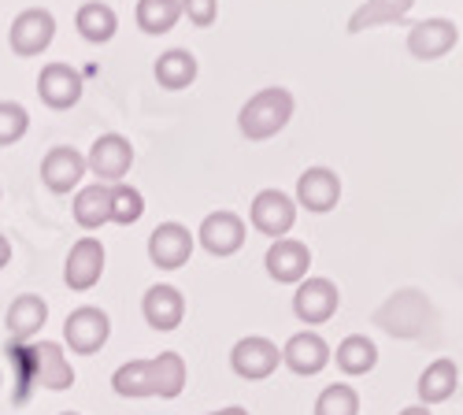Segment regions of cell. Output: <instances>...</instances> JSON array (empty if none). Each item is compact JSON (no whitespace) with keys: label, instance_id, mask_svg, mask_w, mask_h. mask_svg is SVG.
I'll return each mask as SVG.
<instances>
[{"label":"cell","instance_id":"6da1fadb","mask_svg":"<svg viewBox=\"0 0 463 415\" xmlns=\"http://www.w3.org/2000/svg\"><path fill=\"white\" fill-rule=\"evenodd\" d=\"M293 108H297V100H293L289 90L267 86V90H260L256 97H249V100L241 104V111H238V130H241V137H249V141H267V137H275L279 130L289 127Z\"/></svg>","mask_w":463,"mask_h":415},{"label":"cell","instance_id":"7a4b0ae2","mask_svg":"<svg viewBox=\"0 0 463 415\" xmlns=\"http://www.w3.org/2000/svg\"><path fill=\"white\" fill-rule=\"evenodd\" d=\"M108 337H111V319H108L104 308L82 305L63 319V342H67L71 353H79V356L100 353L108 345Z\"/></svg>","mask_w":463,"mask_h":415},{"label":"cell","instance_id":"3957f363","mask_svg":"<svg viewBox=\"0 0 463 415\" xmlns=\"http://www.w3.org/2000/svg\"><path fill=\"white\" fill-rule=\"evenodd\" d=\"M279 363H282L279 345L271 342V337H260V334L241 337V342L230 349V367H234V374H238V379H245V382L271 379V374L279 371Z\"/></svg>","mask_w":463,"mask_h":415},{"label":"cell","instance_id":"277c9868","mask_svg":"<svg viewBox=\"0 0 463 415\" xmlns=\"http://www.w3.org/2000/svg\"><path fill=\"white\" fill-rule=\"evenodd\" d=\"M56 37V19L52 12L45 8H26L12 19V30H8V45L15 56L30 60V56H42Z\"/></svg>","mask_w":463,"mask_h":415},{"label":"cell","instance_id":"5b68a950","mask_svg":"<svg viewBox=\"0 0 463 415\" xmlns=\"http://www.w3.org/2000/svg\"><path fill=\"white\" fill-rule=\"evenodd\" d=\"M86 167L97 174V182H108V185L123 182L134 167V145L123 134H100L86 156Z\"/></svg>","mask_w":463,"mask_h":415},{"label":"cell","instance_id":"8992f818","mask_svg":"<svg viewBox=\"0 0 463 415\" xmlns=\"http://www.w3.org/2000/svg\"><path fill=\"white\" fill-rule=\"evenodd\" d=\"M249 219L252 226L263 234V238H286L297 222V201L286 197L282 190H260L252 197V208H249Z\"/></svg>","mask_w":463,"mask_h":415},{"label":"cell","instance_id":"52a82bcc","mask_svg":"<svg viewBox=\"0 0 463 415\" xmlns=\"http://www.w3.org/2000/svg\"><path fill=\"white\" fill-rule=\"evenodd\" d=\"M337 305H341V293H337V286H334L330 278H304V282H297L293 312H297L300 323L323 326V323L334 319Z\"/></svg>","mask_w":463,"mask_h":415},{"label":"cell","instance_id":"ba28073f","mask_svg":"<svg viewBox=\"0 0 463 415\" xmlns=\"http://www.w3.org/2000/svg\"><path fill=\"white\" fill-rule=\"evenodd\" d=\"M26 360H30V379L42 390L63 393V390L74 386V367L67 363L63 345H56V342H33Z\"/></svg>","mask_w":463,"mask_h":415},{"label":"cell","instance_id":"9c48e42d","mask_svg":"<svg viewBox=\"0 0 463 415\" xmlns=\"http://www.w3.org/2000/svg\"><path fill=\"white\" fill-rule=\"evenodd\" d=\"M193 249H197V238H193L182 222H160L148 238V259L156 263L160 271H178L189 263Z\"/></svg>","mask_w":463,"mask_h":415},{"label":"cell","instance_id":"30bf717a","mask_svg":"<svg viewBox=\"0 0 463 415\" xmlns=\"http://www.w3.org/2000/svg\"><path fill=\"white\" fill-rule=\"evenodd\" d=\"M245 219L238 212H212L204 222H201V231H197V241L201 249H208L212 256L226 259V256H234L241 245H245Z\"/></svg>","mask_w":463,"mask_h":415},{"label":"cell","instance_id":"8fae6325","mask_svg":"<svg viewBox=\"0 0 463 415\" xmlns=\"http://www.w3.org/2000/svg\"><path fill=\"white\" fill-rule=\"evenodd\" d=\"M141 312H145V323L152 330H160V334H171L182 326L185 319V297L178 286L171 282H156V286H148L145 297H141Z\"/></svg>","mask_w":463,"mask_h":415},{"label":"cell","instance_id":"7c38bea8","mask_svg":"<svg viewBox=\"0 0 463 415\" xmlns=\"http://www.w3.org/2000/svg\"><path fill=\"white\" fill-rule=\"evenodd\" d=\"M456 42H459V30L452 19H422L408 30V52L422 63L449 56L456 49Z\"/></svg>","mask_w":463,"mask_h":415},{"label":"cell","instance_id":"4fadbf2b","mask_svg":"<svg viewBox=\"0 0 463 415\" xmlns=\"http://www.w3.org/2000/svg\"><path fill=\"white\" fill-rule=\"evenodd\" d=\"M263 268L279 286H297L307 278V268H312V249L304 241H293V238H279L263 256Z\"/></svg>","mask_w":463,"mask_h":415},{"label":"cell","instance_id":"5bb4252c","mask_svg":"<svg viewBox=\"0 0 463 415\" xmlns=\"http://www.w3.org/2000/svg\"><path fill=\"white\" fill-rule=\"evenodd\" d=\"M104 275V245L97 238H82L74 241L71 252H67V263H63V282L67 289L74 293H86L100 282Z\"/></svg>","mask_w":463,"mask_h":415},{"label":"cell","instance_id":"9a60e30c","mask_svg":"<svg viewBox=\"0 0 463 415\" xmlns=\"http://www.w3.org/2000/svg\"><path fill=\"white\" fill-rule=\"evenodd\" d=\"M37 97H42L52 111H71L82 100V74L71 63H49L37 74Z\"/></svg>","mask_w":463,"mask_h":415},{"label":"cell","instance_id":"2e32d148","mask_svg":"<svg viewBox=\"0 0 463 415\" xmlns=\"http://www.w3.org/2000/svg\"><path fill=\"white\" fill-rule=\"evenodd\" d=\"M341 201V178L330 167H307L297 178V204L312 215H326L334 212Z\"/></svg>","mask_w":463,"mask_h":415},{"label":"cell","instance_id":"e0dca14e","mask_svg":"<svg viewBox=\"0 0 463 415\" xmlns=\"http://www.w3.org/2000/svg\"><path fill=\"white\" fill-rule=\"evenodd\" d=\"M86 156L79 153V148H71V145H56L45 153L42 160V182L49 185L52 193H71V190H79V182L86 174Z\"/></svg>","mask_w":463,"mask_h":415},{"label":"cell","instance_id":"ac0fdd59","mask_svg":"<svg viewBox=\"0 0 463 415\" xmlns=\"http://www.w3.org/2000/svg\"><path fill=\"white\" fill-rule=\"evenodd\" d=\"M330 356H334L330 345L323 342L316 330L293 334L289 342H286V349H282V363H286L293 374H300V379H312V374H319V371L330 363Z\"/></svg>","mask_w":463,"mask_h":415},{"label":"cell","instance_id":"d6986e66","mask_svg":"<svg viewBox=\"0 0 463 415\" xmlns=\"http://www.w3.org/2000/svg\"><path fill=\"white\" fill-rule=\"evenodd\" d=\"M5 323L15 342H33V334H42V326L49 323V305L37 293H23L12 300Z\"/></svg>","mask_w":463,"mask_h":415},{"label":"cell","instance_id":"ffe728a7","mask_svg":"<svg viewBox=\"0 0 463 415\" xmlns=\"http://www.w3.org/2000/svg\"><path fill=\"white\" fill-rule=\"evenodd\" d=\"M74 222L90 234L100 231L104 222H111V185L108 182H93L74 193Z\"/></svg>","mask_w":463,"mask_h":415},{"label":"cell","instance_id":"44dd1931","mask_svg":"<svg viewBox=\"0 0 463 415\" xmlns=\"http://www.w3.org/2000/svg\"><path fill=\"white\" fill-rule=\"evenodd\" d=\"M74 30H79L90 45H108L119 33V15H115L104 0H86L74 15Z\"/></svg>","mask_w":463,"mask_h":415},{"label":"cell","instance_id":"7402d4cb","mask_svg":"<svg viewBox=\"0 0 463 415\" xmlns=\"http://www.w3.org/2000/svg\"><path fill=\"white\" fill-rule=\"evenodd\" d=\"M152 71H156V82L171 93H182L189 90L193 82H197V56H193L189 49H167L156 63H152Z\"/></svg>","mask_w":463,"mask_h":415},{"label":"cell","instance_id":"603a6c76","mask_svg":"<svg viewBox=\"0 0 463 415\" xmlns=\"http://www.w3.org/2000/svg\"><path fill=\"white\" fill-rule=\"evenodd\" d=\"M459 386V367L452 360H434L427 371L419 374V404H441L456 393Z\"/></svg>","mask_w":463,"mask_h":415},{"label":"cell","instance_id":"cb8c5ba5","mask_svg":"<svg viewBox=\"0 0 463 415\" xmlns=\"http://www.w3.org/2000/svg\"><path fill=\"white\" fill-rule=\"evenodd\" d=\"M411 8H415V0H367L364 8L353 12V19H349V33H364V30H371V26L401 23V19H408Z\"/></svg>","mask_w":463,"mask_h":415},{"label":"cell","instance_id":"d4e9b609","mask_svg":"<svg viewBox=\"0 0 463 415\" xmlns=\"http://www.w3.org/2000/svg\"><path fill=\"white\" fill-rule=\"evenodd\" d=\"M334 360H337V367L349 374V379H360V374H371L374 371V363H378V345L371 342V337H364V334H349L345 342L337 345V353H334Z\"/></svg>","mask_w":463,"mask_h":415},{"label":"cell","instance_id":"484cf974","mask_svg":"<svg viewBox=\"0 0 463 415\" xmlns=\"http://www.w3.org/2000/svg\"><path fill=\"white\" fill-rule=\"evenodd\" d=\"M134 19H137L141 33H148V37L171 33L182 19V0H137Z\"/></svg>","mask_w":463,"mask_h":415},{"label":"cell","instance_id":"4316f807","mask_svg":"<svg viewBox=\"0 0 463 415\" xmlns=\"http://www.w3.org/2000/svg\"><path fill=\"white\" fill-rule=\"evenodd\" d=\"M182 390H185V360L175 349H167L152 360V397L175 401Z\"/></svg>","mask_w":463,"mask_h":415},{"label":"cell","instance_id":"83f0119b","mask_svg":"<svg viewBox=\"0 0 463 415\" xmlns=\"http://www.w3.org/2000/svg\"><path fill=\"white\" fill-rule=\"evenodd\" d=\"M111 390L119 397H127V401L152 397V360H127L119 371L111 374Z\"/></svg>","mask_w":463,"mask_h":415},{"label":"cell","instance_id":"f1b7e54d","mask_svg":"<svg viewBox=\"0 0 463 415\" xmlns=\"http://www.w3.org/2000/svg\"><path fill=\"white\" fill-rule=\"evenodd\" d=\"M316 415H360V393L345 382H334L316 397Z\"/></svg>","mask_w":463,"mask_h":415},{"label":"cell","instance_id":"f546056e","mask_svg":"<svg viewBox=\"0 0 463 415\" xmlns=\"http://www.w3.org/2000/svg\"><path fill=\"white\" fill-rule=\"evenodd\" d=\"M141 215H145V197L134 190V185L115 182V185H111V222L134 226Z\"/></svg>","mask_w":463,"mask_h":415},{"label":"cell","instance_id":"4dcf8cb0","mask_svg":"<svg viewBox=\"0 0 463 415\" xmlns=\"http://www.w3.org/2000/svg\"><path fill=\"white\" fill-rule=\"evenodd\" d=\"M30 130V111L15 100H0V148L23 141Z\"/></svg>","mask_w":463,"mask_h":415},{"label":"cell","instance_id":"1f68e13d","mask_svg":"<svg viewBox=\"0 0 463 415\" xmlns=\"http://www.w3.org/2000/svg\"><path fill=\"white\" fill-rule=\"evenodd\" d=\"M182 15L193 26H212L219 19V0H182Z\"/></svg>","mask_w":463,"mask_h":415},{"label":"cell","instance_id":"d6a6232c","mask_svg":"<svg viewBox=\"0 0 463 415\" xmlns=\"http://www.w3.org/2000/svg\"><path fill=\"white\" fill-rule=\"evenodd\" d=\"M8 263H12V241H8L5 234H0V271H5Z\"/></svg>","mask_w":463,"mask_h":415},{"label":"cell","instance_id":"836d02e7","mask_svg":"<svg viewBox=\"0 0 463 415\" xmlns=\"http://www.w3.org/2000/svg\"><path fill=\"white\" fill-rule=\"evenodd\" d=\"M208 415H249V408H241V404H230V408H219V411H208Z\"/></svg>","mask_w":463,"mask_h":415},{"label":"cell","instance_id":"e575fe53","mask_svg":"<svg viewBox=\"0 0 463 415\" xmlns=\"http://www.w3.org/2000/svg\"><path fill=\"white\" fill-rule=\"evenodd\" d=\"M397 415H430V408H427V404H411V408H404V411H397Z\"/></svg>","mask_w":463,"mask_h":415},{"label":"cell","instance_id":"d590c367","mask_svg":"<svg viewBox=\"0 0 463 415\" xmlns=\"http://www.w3.org/2000/svg\"><path fill=\"white\" fill-rule=\"evenodd\" d=\"M60 415H79V411H60Z\"/></svg>","mask_w":463,"mask_h":415},{"label":"cell","instance_id":"8d00e7d4","mask_svg":"<svg viewBox=\"0 0 463 415\" xmlns=\"http://www.w3.org/2000/svg\"><path fill=\"white\" fill-rule=\"evenodd\" d=\"M0 386H5V374H0Z\"/></svg>","mask_w":463,"mask_h":415}]
</instances>
